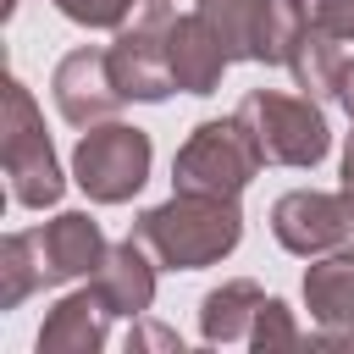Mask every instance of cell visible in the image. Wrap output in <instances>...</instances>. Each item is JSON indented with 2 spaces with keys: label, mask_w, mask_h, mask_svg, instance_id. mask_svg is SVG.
Returning <instances> with one entry per match:
<instances>
[{
  "label": "cell",
  "mask_w": 354,
  "mask_h": 354,
  "mask_svg": "<svg viewBox=\"0 0 354 354\" xmlns=\"http://www.w3.org/2000/svg\"><path fill=\"white\" fill-rule=\"evenodd\" d=\"M133 238L155 254V266L199 271V266H216L238 249L243 210H238V199H221V194H177L171 188L166 205H155L133 221Z\"/></svg>",
  "instance_id": "1"
},
{
  "label": "cell",
  "mask_w": 354,
  "mask_h": 354,
  "mask_svg": "<svg viewBox=\"0 0 354 354\" xmlns=\"http://www.w3.org/2000/svg\"><path fill=\"white\" fill-rule=\"evenodd\" d=\"M238 127L249 133L254 155L266 166H315L332 144L321 100L310 94H282V88H249L238 100Z\"/></svg>",
  "instance_id": "2"
},
{
  "label": "cell",
  "mask_w": 354,
  "mask_h": 354,
  "mask_svg": "<svg viewBox=\"0 0 354 354\" xmlns=\"http://www.w3.org/2000/svg\"><path fill=\"white\" fill-rule=\"evenodd\" d=\"M0 166L11 177V199L28 205V210H44L61 199L66 177L55 166V149H50V133H44V116L28 94L22 77H6V111H0Z\"/></svg>",
  "instance_id": "3"
},
{
  "label": "cell",
  "mask_w": 354,
  "mask_h": 354,
  "mask_svg": "<svg viewBox=\"0 0 354 354\" xmlns=\"http://www.w3.org/2000/svg\"><path fill=\"white\" fill-rule=\"evenodd\" d=\"M149 133L127 127V122H94L83 127L77 149H72V183L94 199V205H127L144 183H149Z\"/></svg>",
  "instance_id": "4"
},
{
  "label": "cell",
  "mask_w": 354,
  "mask_h": 354,
  "mask_svg": "<svg viewBox=\"0 0 354 354\" xmlns=\"http://www.w3.org/2000/svg\"><path fill=\"white\" fill-rule=\"evenodd\" d=\"M260 166L266 160L254 155V144L238 127V116H216V122H199L183 138L177 160H171V188L177 194H221V199H238L254 183Z\"/></svg>",
  "instance_id": "5"
},
{
  "label": "cell",
  "mask_w": 354,
  "mask_h": 354,
  "mask_svg": "<svg viewBox=\"0 0 354 354\" xmlns=\"http://www.w3.org/2000/svg\"><path fill=\"white\" fill-rule=\"evenodd\" d=\"M171 22H177L171 0H144V6L116 28V44H111L105 55H111V77H116L122 100L155 105V100H166V94L177 88V77H171V50H166Z\"/></svg>",
  "instance_id": "6"
},
{
  "label": "cell",
  "mask_w": 354,
  "mask_h": 354,
  "mask_svg": "<svg viewBox=\"0 0 354 354\" xmlns=\"http://www.w3.org/2000/svg\"><path fill=\"white\" fill-rule=\"evenodd\" d=\"M210 33L221 39V50L232 61H260V66H282L288 44L299 33V17L288 0H199L194 6Z\"/></svg>",
  "instance_id": "7"
},
{
  "label": "cell",
  "mask_w": 354,
  "mask_h": 354,
  "mask_svg": "<svg viewBox=\"0 0 354 354\" xmlns=\"http://www.w3.org/2000/svg\"><path fill=\"white\" fill-rule=\"evenodd\" d=\"M271 238L299 254V260H315V254H332L343 243H354V194H321V188H293L271 205Z\"/></svg>",
  "instance_id": "8"
},
{
  "label": "cell",
  "mask_w": 354,
  "mask_h": 354,
  "mask_svg": "<svg viewBox=\"0 0 354 354\" xmlns=\"http://www.w3.org/2000/svg\"><path fill=\"white\" fill-rule=\"evenodd\" d=\"M50 88H55V111H61L72 127L111 122L116 105H122V88H116V77H111V55L94 50V44L66 50L61 66H55V77H50Z\"/></svg>",
  "instance_id": "9"
},
{
  "label": "cell",
  "mask_w": 354,
  "mask_h": 354,
  "mask_svg": "<svg viewBox=\"0 0 354 354\" xmlns=\"http://www.w3.org/2000/svg\"><path fill=\"white\" fill-rule=\"evenodd\" d=\"M33 243H39V266H44V282H77V277H94L100 260H105V232L94 216L83 210H61L50 216L44 227H33Z\"/></svg>",
  "instance_id": "10"
},
{
  "label": "cell",
  "mask_w": 354,
  "mask_h": 354,
  "mask_svg": "<svg viewBox=\"0 0 354 354\" xmlns=\"http://www.w3.org/2000/svg\"><path fill=\"white\" fill-rule=\"evenodd\" d=\"M111 304H105V293L94 288V277H88V288H72L66 299H55V310L44 315V326H39V354H100L105 348V337H111Z\"/></svg>",
  "instance_id": "11"
},
{
  "label": "cell",
  "mask_w": 354,
  "mask_h": 354,
  "mask_svg": "<svg viewBox=\"0 0 354 354\" xmlns=\"http://www.w3.org/2000/svg\"><path fill=\"white\" fill-rule=\"evenodd\" d=\"M304 304L310 321H321V343H354V249L315 254L304 271Z\"/></svg>",
  "instance_id": "12"
},
{
  "label": "cell",
  "mask_w": 354,
  "mask_h": 354,
  "mask_svg": "<svg viewBox=\"0 0 354 354\" xmlns=\"http://www.w3.org/2000/svg\"><path fill=\"white\" fill-rule=\"evenodd\" d=\"M155 254L127 232L116 249H105V260H100V271H94V288L105 293V304L116 310V315H127V321H138L149 304H155Z\"/></svg>",
  "instance_id": "13"
},
{
  "label": "cell",
  "mask_w": 354,
  "mask_h": 354,
  "mask_svg": "<svg viewBox=\"0 0 354 354\" xmlns=\"http://www.w3.org/2000/svg\"><path fill=\"white\" fill-rule=\"evenodd\" d=\"M166 50H171V77H177L183 94H216L221 72L232 66V55L221 50V39L210 33V22H205L199 11H188V17L171 22Z\"/></svg>",
  "instance_id": "14"
},
{
  "label": "cell",
  "mask_w": 354,
  "mask_h": 354,
  "mask_svg": "<svg viewBox=\"0 0 354 354\" xmlns=\"http://www.w3.org/2000/svg\"><path fill=\"white\" fill-rule=\"evenodd\" d=\"M266 304V288L249 277H232L199 299V337L205 343H249L254 310Z\"/></svg>",
  "instance_id": "15"
},
{
  "label": "cell",
  "mask_w": 354,
  "mask_h": 354,
  "mask_svg": "<svg viewBox=\"0 0 354 354\" xmlns=\"http://www.w3.org/2000/svg\"><path fill=\"white\" fill-rule=\"evenodd\" d=\"M337 44H343V39H332V33L299 22V33H293L282 66L293 72V83H299L310 100H337V77H343V55H337Z\"/></svg>",
  "instance_id": "16"
},
{
  "label": "cell",
  "mask_w": 354,
  "mask_h": 354,
  "mask_svg": "<svg viewBox=\"0 0 354 354\" xmlns=\"http://www.w3.org/2000/svg\"><path fill=\"white\" fill-rule=\"evenodd\" d=\"M33 288H44L39 243H33V232H11L0 243V310H17Z\"/></svg>",
  "instance_id": "17"
},
{
  "label": "cell",
  "mask_w": 354,
  "mask_h": 354,
  "mask_svg": "<svg viewBox=\"0 0 354 354\" xmlns=\"http://www.w3.org/2000/svg\"><path fill=\"white\" fill-rule=\"evenodd\" d=\"M249 348H299V326L282 299L266 293V304L254 310V326H249Z\"/></svg>",
  "instance_id": "18"
},
{
  "label": "cell",
  "mask_w": 354,
  "mask_h": 354,
  "mask_svg": "<svg viewBox=\"0 0 354 354\" xmlns=\"http://www.w3.org/2000/svg\"><path fill=\"white\" fill-rule=\"evenodd\" d=\"M293 6V17L304 22V28H321V33H332V39H354V0H288Z\"/></svg>",
  "instance_id": "19"
},
{
  "label": "cell",
  "mask_w": 354,
  "mask_h": 354,
  "mask_svg": "<svg viewBox=\"0 0 354 354\" xmlns=\"http://www.w3.org/2000/svg\"><path fill=\"white\" fill-rule=\"evenodd\" d=\"M55 6H61V17L77 22V28H122L144 0H55Z\"/></svg>",
  "instance_id": "20"
},
{
  "label": "cell",
  "mask_w": 354,
  "mask_h": 354,
  "mask_svg": "<svg viewBox=\"0 0 354 354\" xmlns=\"http://www.w3.org/2000/svg\"><path fill=\"white\" fill-rule=\"evenodd\" d=\"M127 348H166V354H183V337L138 315V321H133V332H127Z\"/></svg>",
  "instance_id": "21"
},
{
  "label": "cell",
  "mask_w": 354,
  "mask_h": 354,
  "mask_svg": "<svg viewBox=\"0 0 354 354\" xmlns=\"http://www.w3.org/2000/svg\"><path fill=\"white\" fill-rule=\"evenodd\" d=\"M337 105L348 111V122H354V61H343V77H337Z\"/></svg>",
  "instance_id": "22"
},
{
  "label": "cell",
  "mask_w": 354,
  "mask_h": 354,
  "mask_svg": "<svg viewBox=\"0 0 354 354\" xmlns=\"http://www.w3.org/2000/svg\"><path fill=\"white\" fill-rule=\"evenodd\" d=\"M343 188L354 194V133L343 138Z\"/></svg>",
  "instance_id": "23"
},
{
  "label": "cell",
  "mask_w": 354,
  "mask_h": 354,
  "mask_svg": "<svg viewBox=\"0 0 354 354\" xmlns=\"http://www.w3.org/2000/svg\"><path fill=\"white\" fill-rule=\"evenodd\" d=\"M348 249H354V243H348Z\"/></svg>",
  "instance_id": "24"
}]
</instances>
